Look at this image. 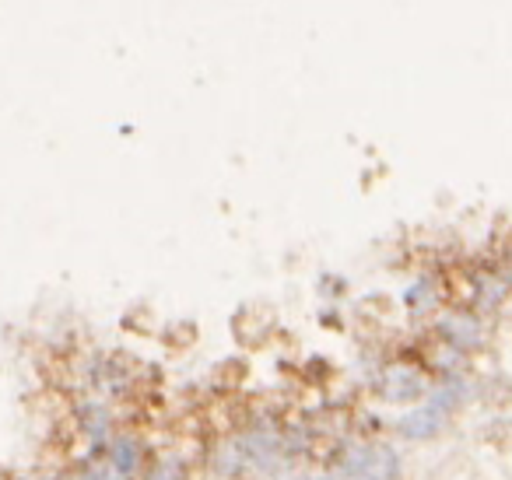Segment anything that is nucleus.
Segmentation results:
<instances>
[{
    "mask_svg": "<svg viewBox=\"0 0 512 480\" xmlns=\"http://www.w3.org/2000/svg\"><path fill=\"white\" fill-rule=\"evenodd\" d=\"M292 438L274 428H253L246 435L232 438L214 459V470L221 477H249V473H274L292 456Z\"/></svg>",
    "mask_w": 512,
    "mask_h": 480,
    "instance_id": "nucleus-1",
    "label": "nucleus"
},
{
    "mask_svg": "<svg viewBox=\"0 0 512 480\" xmlns=\"http://www.w3.org/2000/svg\"><path fill=\"white\" fill-rule=\"evenodd\" d=\"M463 400V386L456 379L442 382L439 389H435L432 396H428V403H421L418 410H411V414H404L397 421V431L404 438H411V442H428V438H435L442 428H446L449 414H453L456 407H460Z\"/></svg>",
    "mask_w": 512,
    "mask_h": 480,
    "instance_id": "nucleus-2",
    "label": "nucleus"
},
{
    "mask_svg": "<svg viewBox=\"0 0 512 480\" xmlns=\"http://www.w3.org/2000/svg\"><path fill=\"white\" fill-rule=\"evenodd\" d=\"M337 480H397L400 456L390 445H355L334 466Z\"/></svg>",
    "mask_w": 512,
    "mask_h": 480,
    "instance_id": "nucleus-3",
    "label": "nucleus"
},
{
    "mask_svg": "<svg viewBox=\"0 0 512 480\" xmlns=\"http://www.w3.org/2000/svg\"><path fill=\"white\" fill-rule=\"evenodd\" d=\"M376 389H379V396H383V400L404 403V400H418V396L425 393V379H421L414 368L393 365L376 379Z\"/></svg>",
    "mask_w": 512,
    "mask_h": 480,
    "instance_id": "nucleus-4",
    "label": "nucleus"
},
{
    "mask_svg": "<svg viewBox=\"0 0 512 480\" xmlns=\"http://www.w3.org/2000/svg\"><path fill=\"white\" fill-rule=\"evenodd\" d=\"M439 333L453 347H460V351H470V347L481 344V323H477L474 316H446L439 326Z\"/></svg>",
    "mask_w": 512,
    "mask_h": 480,
    "instance_id": "nucleus-5",
    "label": "nucleus"
},
{
    "mask_svg": "<svg viewBox=\"0 0 512 480\" xmlns=\"http://www.w3.org/2000/svg\"><path fill=\"white\" fill-rule=\"evenodd\" d=\"M137 466H141V445L134 438H116L113 442V470L116 477H134Z\"/></svg>",
    "mask_w": 512,
    "mask_h": 480,
    "instance_id": "nucleus-6",
    "label": "nucleus"
},
{
    "mask_svg": "<svg viewBox=\"0 0 512 480\" xmlns=\"http://www.w3.org/2000/svg\"><path fill=\"white\" fill-rule=\"evenodd\" d=\"M81 417H85V428L92 431V445H95L92 452H99L102 442H106V435H109V414L99 407V403H92V407L81 410Z\"/></svg>",
    "mask_w": 512,
    "mask_h": 480,
    "instance_id": "nucleus-7",
    "label": "nucleus"
},
{
    "mask_svg": "<svg viewBox=\"0 0 512 480\" xmlns=\"http://www.w3.org/2000/svg\"><path fill=\"white\" fill-rule=\"evenodd\" d=\"M148 480H183V463H179L176 456L162 459V463H158L155 470H151Z\"/></svg>",
    "mask_w": 512,
    "mask_h": 480,
    "instance_id": "nucleus-8",
    "label": "nucleus"
},
{
    "mask_svg": "<svg viewBox=\"0 0 512 480\" xmlns=\"http://www.w3.org/2000/svg\"><path fill=\"white\" fill-rule=\"evenodd\" d=\"M71 480H106V473H78V477H71Z\"/></svg>",
    "mask_w": 512,
    "mask_h": 480,
    "instance_id": "nucleus-9",
    "label": "nucleus"
},
{
    "mask_svg": "<svg viewBox=\"0 0 512 480\" xmlns=\"http://www.w3.org/2000/svg\"><path fill=\"white\" fill-rule=\"evenodd\" d=\"M106 480H127V477H106Z\"/></svg>",
    "mask_w": 512,
    "mask_h": 480,
    "instance_id": "nucleus-10",
    "label": "nucleus"
}]
</instances>
